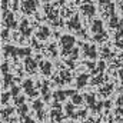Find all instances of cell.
<instances>
[{"label":"cell","mask_w":123,"mask_h":123,"mask_svg":"<svg viewBox=\"0 0 123 123\" xmlns=\"http://www.w3.org/2000/svg\"><path fill=\"white\" fill-rule=\"evenodd\" d=\"M90 30H92L93 36H94V40L96 42H103L106 39V31L103 29V22L100 19H94L92 22V26H90Z\"/></svg>","instance_id":"cell-1"},{"label":"cell","mask_w":123,"mask_h":123,"mask_svg":"<svg viewBox=\"0 0 123 123\" xmlns=\"http://www.w3.org/2000/svg\"><path fill=\"white\" fill-rule=\"evenodd\" d=\"M74 43H76V39L74 36L72 34H63L60 37V47H62V55L63 56H67L73 47H74Z\"/></svg>","instance_id":"cell-2"},{"label":"cell","mask_w":123,"mask_h":123,"mask_svg":"<svg viewBox=\"0 0 123 123\" xmlns=\"http://www.w3.org/2000/svg\"><path fill=\"white\" fill-rule=\"evenodd\" d=\"M3 22L6 23V27H9V29H16L17 27V22H16L13 13L9 12V10L3 12Z\"/></svg>","instance_id":"cell-3"},{"label":"cell","mask_w":123,"mask_h":123,"mask_svg":"<svg viewBox=\"0 0 123 123\" xmlns=\"http://www.w3.org/2000/svg\"><path fill=\"white\" fill-rule=\"evenodd\" d=\"M82 47H83V55H85L86 57H89V59H92V60H94V59L97 57V50H96V46H94V44L83 43Z\"/></svg>","instance_id":"cell-4"},{"label":"cell","mask_w":123,"mask_h":123,"mask_svg":"<svg viewBox=\"0 0 123 123\" xmlns=\"http://www.w3.org/2000/svg\"><path fill=\"white\" fill-rule=\"evenodd\" d=\"M19 31H20V34H22V37H23V39H27V37H30L31 29H30V25H29V20H27V19H23V20L20 22Z\"/></svg>","instance_id":"cell-5"},{"label":"cell","mask_w":123,"mask_h":123,"mask_svg":"<svg viewBox=\"0 0 123 123\" xmlns=\"http://www.w3.org/2000/svg\"><path fill=\"white\" fill-rule=\"evenodd\" d=\"M37 4H39V1L37 0H25L23 1V12L26 13V14H31V13H34L36 12V9H37Z\"/></svg>","instance_id":"cell-6"},{"label":"cell","mask_w":123,"mask_h":123,"mask_svg":"<svg viewBox=\"0 0 123 123\" xmlns=\"http://www.w3.org/2000/svg\"><path fill=\"white\" fill-rule=\"evenodd\" d=\"M67 27H69V30L79 31L80 34H83V31L80 30L82 26H80V19H79V16H73V17L67 22Z\"/></svg>","instance_id":"cell-7"},{"label":"cell","mask_w":123,"mask_h":123,"mask_svg":"<svg viewBox=\"0 0 123 123\" xmlns=\"http://www.w3.org/2000/svg\"><path fill=\"white\" fill-rule=\"evenodd\" d=\"M22 87H23V90L27 93L29 96H37V92L34 90V83H33V80L31 79H26L25 82H23V85H22Z\"/></svg>","instance_id":"cell-8"},{"label":"cell","mask_w":123,"mask_h":123,"mask_svg":"<svg viewBox=\"0 0 123 123\" xmlns=\"http://www.w3.org/2000/svg\"><path fill=\"white\" fill-rule=\"evenodd\" d=\"M37 66H39V63L34 60V59H31L30 56L25 57V69H26L29 73H34L36 69H37Z\"/></svg>","instance_id":"cell-9"},{"label":"cell","mask_w":123,"mask_h":123,"mask_svg":"<svg viewBox=\"0 0 123 123\" xmlns=\"http://www.w3.org/2000/svg\"><path fill=\"white\" fill-rule=\"evenodd\" d=\"M82 13L86 16V17H93L96 14V7L93 6L92 3H85L82 6Z\"/></svg>","instance_id":"cell-10"},{"label":"cell","mask_w":123,"mask_h":123,"mask_svg":"<svg viewBox=\"0 0 123 123\" xmlns=\"http://www.w3.org/2000/svg\"><path fill=\"white\" fill-rule=\"evenodd\" d=\"M39 67H40V72H42L44 76H50V74H52L53 66H52V63H50V62H47V60L40 62V63H39Z\"/></svg>","instance_id":"cell-11"},{"label":"cell","mask_w":123,"mask_h":123,"mask_svg":"<svg viewBox=\"0 0 123 123\" xmlns=\"http://www.w3.org/2000/svg\"><path fill=\"white\" fill-rule=\"evenodd\" d=\"M40 93H42V96H43V100L47 103V102H50V97H52V90H50V87H49V83H43V86L40 87Z\"/></svg>","instance_id":"cell-12"},{"label":"cell","mask_w":123,"mask_h":123,"mask_svg":"<svg viewBox=\"0 0 123 123\" xmlns=\"http://www.w3.org/2000/svg\"><path fill=\"white\" fill-rule=\"evenodd\" d=\"M66 96H69L67 90H56L53 93V103H60L66 100Z\"/></svg>","instance_id":"cell-13"},{"label":"cell","mask_w":123,"mask_h":123,"mask_svg":"<svg viewBox=\"0 0 123 123\" xmlns=\"http://www.w3.org/2000/svg\"><path fill=\"white\" fill-rule=\"evenodd\" d=\"M3 53L4 56H13V57H19V49L14 46H3Z\"/></svg>","instance_id":"cell-14"},{"label":"cell","mask_w":123,"mask_h":123,"mask_svg":"<svg viewBox=\"0 0 123 123\" xmlns=\"http://www.w3.org/2000/svg\"><path fill=\"white\" fill-rule=\"evenodd\" d=\"M87 80H89V74H86V73L79 74V76L76 77V87H77V89L85 87V86H86V83H87Z\"/></svg>","instance_id":"cell-15"},{"label":"cell","mask_w":123,"mask_h":123,"mask_svg":"<svg viewBox=\"0 0 123 123\" xmlns=\"http://www.w3.org/2000/svg\"><path fill=\"white\" fill-rule=\"evenodd\" d=\"M36 36H37V39H40V40H46V39L50 36V29L46 27V26H43V27H40V29L37 30Z\"/></svg>","instance_id":"cell-16"},{"label":"cell","mask_w":123,"mask_h":123,"mask_svg":"<svg viewBox=\"0 0 123 123\" xmlns=\"http://www.w3.org/2000/svg\"><path fill=\"white\" fill-rule=\"evenodd\" d=\"M74 103L73 102H70V103H67L66 106H64V113H66V116L67 117H76V110H74Z\"/></svg>","instance_id":"cell-17"},{"label":"cell","mask_w":123,"mask_h":123,"mask_svg":"<svg viewBox=\"0 0 123 123\" xmlns=\"http://www.w3.org/2000/svg\"><path fill=\"white\" fill-rule=\"evenodd\" d=\"M77 57H79V50H77V49H73V50L69 53V57H66V60H64V62L72 67V66H73V62L76 60Z\"/></svg>","instance_id":"cell-18"},{"label":"cell","mask_w":123,"mask_h":123,"mask_svg":"<svg viewBox=\"0 0 123 123\" xmlns=\"http://www.w3.org/2000/svg\"><path fill=\"white\" fill-rule=\"evenodd\" d=\"M43 103H44V100H40V99H36V100L33 102V105H31V107H33V110H36V112H37V115H39V117L42 116V110H43Z\"/></svg>","instance_id":"cell-19"},{"label":"cell","mask_w":123,"mask_h":123,"mask_svg":"<svg viewBox=\"0 0 123 123\" xmlns=\"http://www.w3.org/2000/svg\"><path fill=\"white\" fill-rule=\"evenodd\" d=\"M3 85H4V87H12L13 86V76L9 73L3 74Z\"/></svg>","instance_id":"cell-20"},{"label":"cell","mask_w":123,"mask_h":123,"mask_svg":"<svg viewBox=\"0 0 123 123\" xmlns=\"http://www.w3.org/2000/svg\"><path fill=\"white\" fill-rule=\"evenodd\" d=\"M120 25H122V23L119 22V19H117L115 14H112V16H110V23H109V26H110V27H120Z\"/></svg>","instance_id":"cell-21"},{"label":"cell","mask_w":123,"mask_h":123,"mask_svg":"<svg viewBox=\"0 0 123 123\" xmlns=\"http://www.w3.org/2000/svg\"><path fill=\"white\" fill-rule=\"evenodd\" d=\"M83 100H85V96H80V94H77V93H74V94L72 96V102H73L74 105H82Z\"/></svg>","instance_id":"cell-22"},{"label":"cell","mask_w":123,"mask_h":123,"mask_svg":"<svg viewBox=\"0 0 123 123\" xmlns=\"http://www.w3.org/2000/svg\"><path fill=\"white\" fill-rule=\"evenodd\" d=\"M103 106H105V103H103V102H94L92 106H90V109H92L93 112H100Z\"/></svg>","instance_id":"cell-23"},{"label":"cell","mask_w":123,"mask_h":123,"mask_svg":"<svg viewBox=\"0 0 123 123\" xmlns=\"http://www.w3.org/2000/svg\"><path fill=\"white\" fill-rule=\"evenodd\" d=\"M17 113L20 115V116H25L26 113H27V106L23 103V105H19V107H17Z\"/></svg>","instance_id":"cell-24"},{"label":"cell","mask_w":123,"mask_h":123,"mask_svg":"<svg viewBox=\"0 0 123 123\" xmlns=\"http://www.w3.org/2000/svg\"><path fill=\"white\" fill-rule=\"evenodd\" d=\"M25 102H26V97H25V96H16V97H14V103H16L17 106H19V105H23Z\"/></svg>","instance_id":"cell-25"},{"label":"cell","mask_w":123,"mask_h":123,"mask_svg":"<svg viewBox=\"0 0 123 123\" xmlns=\"http://www.w3.org/2000/svg\"><path fill=\"white\" fill-rule=\"evenodd\" d=\"M19 92H20V87H19V86H16V85H13V86H12V90H10L12 96H13V97L19 96Z\"/></svg>","instance_id":"cell-26"},{"label":"cell","mask_w":123,"mask_h":123,"mask_svg":"<svg viewBox=\"0 0 123 123\" xmlns=\"http://www.w3.org/2000/svg\"><path fill=\"white\" fill-rule=\"evenodd\" d=\"M12 96V93H1V105H6L9 102V97Z\"/></svg>","instance_id":"cell-27"},{"label":"cell","mask_w":123,"mask_h":123,"mask_svg":"<svg viewBox=\"0 0 123 123\" xmlns=\"http://www.w3.org/2000/svg\"><path fill=\"white\" fill-rule=\"evenodd\" d=\"M9 37V27H3L1 29V40H7Z\"/></svg>","instance_id":"cell-28"},{"label":"cell","mask_w":123,"mask_h":123,"mask_svg":"<svg viewBox=\"0 0 123 123\" xmlns=\"http://www.w3.org/2000/svg\"><path fill=\"white\" fill-rule=\"evenodd\" d=\"M6 73H9V63L3 62L1 63V74H6Z\"/></svg>","instance_id":"cell-29"},{"label":"cell","mask_w":123,"mask_h":123,"mask_svg":"<svg viewBox=\"0 0 123 123\" xmlns=\"http://www.w3.org/2000/svg\"><path fill=\"white\" fill-rule=\"evenodd\" d=\"M20 119H22V123H34V120H31L29 116H20Z\"/></svg>","instance_id":"cell-30"},{"label":"cell","mask_w":123,"mask_h":123,"mask_svg":"<svg viewBox=\"0 0 123 123\" xmlns=\"http://www.w3.org/2000/svg\"><path fill=\"white\" fill-rule=\"evenodd\" d=\"M7 4H9V1L7 0H1V10L4 12V10H7Z\"/></svg>","instance_id":"cell-31"},{"label":"cell","mask_w":123,"mask_h":123,"mask_svg":"<svg viewBox=\"0 0 123 123\" xmlns=\"http://www.w3.org/2000/svg\"><path fill=\"white\" fill-rule=\"evenodd\" d=\"M116 103H117V106H123V94H120V96L117 97V102H116Z\"/></svg>","instance_id":"cell-32"},{"label":"cell","mask_w":123,"mask_h":123,"mask_svg":"<svg viewBox=\"0 0 123 123\" xmlns=\"http://www.w3.org/2000/svg\"><path fill=\"white\" fill-rule=\"evenodd\" d=\"M49 50H50V55H52V56H53V57H55V56H56V52H55V44H52V46H50V49H49Z\"/></svg>","instance_id":"cell-33"},{"label":"cell","mask_w":123,"mask_h":123,"mask_svg":"<svg viewBox=\"0 0 123 123\" xmlns=\"http://www.w3.org/2000/svg\"><path fill=\"white\" fill-rule=\"evenodd\" d=\"M120 77H122V79H123V69H122V70H120Z\"/></svg>","instance_id":"cell-34"}]
</instances>
